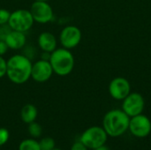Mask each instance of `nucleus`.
Listing matches in <instances>:
<instances>
[{"mask_svg": "<svg viewBox=\"0 0 151 150\" xmlns=\"http://www.w3.org/2000/svg\"><path fill=\"white\" fill-rule=\"evenodd\" d=\"M70 150H88V149L82 142H81L79 141H76L73 144Z\"/></svg>", "mask_w": 151, "mask_h": 150, "instance_id": "obj_21", "label": "nucleus"}, {"mask_svg": "<svg viewBox=\"0 0 151 150\" xmlns=\"http://www.w3.org/2000/svg\"><path fill=\"white\" fill-rule=\"evenodd\" d=\"M145 107V100L143 96L137 92H131L122 103V111L129 117H134L142 114Z\"/></svg>", "mask_w": 151, "mask_h": 150, "instance_id": "obj_8", "label": "nucleus"}, {"mask_svg": "<svg viewBox=\"0 0 151 150\" xmlns=\"http://www.w3.org/2000/svg\"><path fill=\"white\" fill-rule=\"evenodd\" d=\"M32 62L24 54H14L7 59V79L16 85H21L31 79Z\"/></svg>", "mask_w": 151, "mask_h": 150, "instance_id": "obj_1", "label": "nucleus"}, {"mask_svg": "<svg viewBox=\"0 0 151 150\" xmlns=\"http://www.w3.org/2000/svg\"><path fill=\"white\" fill-rule=\"evenodd\" d=\"M27 130H28V133L31 135V137H33L34 139L39 138L42 134V128L41 125L35 121L28 124Z\"/></svg>", "mask_w": 151, "mask_h": 150, "instance_id": "obj_16", "label": "nucleus"}, {"mask_svg": "<svg viewBox=\"0 0 151 150\" xmlns=\"http://www.w3.org/2000/svg\"><path fill=\"white\" fill-rule=\"evenodd\" d=\"M35 23L48 24L54 19V11L49 2L34 1L29 9Z\"/></svg>", "mask_w": 151, "mask_h": 150, "instance_id": "obj_7", "label": "nucleus"}, {"mask_svg": "<svg viewBox=\"0 0 151 150\" xmlns=\"http://www.w3.org/2000/svg\"><path fill=\"white\" fill-rule=\"evenodd\" d=\"M8 50H9V49H8V47H7L5 42H4L3 39H0V56L4 57V56L7 53Z\"/></svg>", "mask_w": 151, "mask_h": 150, "instance_id": "obj_22", "label": "nucleus"}, {"mask_svg": "<svg viewBox=\"0 0 151 150\" xmlns=\"http://www.w3.org/2000/svg\"><path fill=\"white\" fill-rule=\"evenodd\" d=\"M3 40L5 42L9 50H19L23 49L27 43V35L26 33L12 30L9 28V30L4 35Z\"/></svg>", "mask_w": 151, "mask_h": 150, "instance_id": "obj_12", "label": "nucleus"}, {"mask_svg": "<svg viewBox=\"0 0 151 150\" xmlns=\"http://www.w3.org/2000/svg\"><path fill=\"white\" fill-rule=\"evenodd\" d=\"M19 150H41L39 141L35 139H26L19 145Z\"/></svg>", "mask_w": 151, "mask_h": 150, "instance_id": "obj_15", "label": "nucleus"}, {"mask_svg": "<svg viewBox=\"0 0 151 150\" xmlns=\"http://www.w3.org/2000/svg\"><path fill=\"white\" fill-rule=\"evenodd\" d=\"M6 70H7V60L0 56V79L4 78L6 75Z\"/></svg>", "mask_w": 151, "mask_h": 150, "instance_id": "obj_20", "label": "nucleus"}, {"mask_svg": "<svg viewBox=\"0 0 151 150\" xmlns=\"http://www.w3.org/2000/svg\"><path fill=\"white\" fill-rule=\"evenodd\" d=\"M35 20L28 9H17L11 12L8 27L12 30L27 33L34 26Z\"/></svg>", "mask_w": 151, "mask_h": 150, "instance_id": "obj_4", "label": "nucleus"}, {"mask_svg": "<svg viewBox=\"0 0 151 150\" xmlns=\"http://www.w3.org/2000/svg\"><path fill=\"white\" fill-rule=\"evenodd\" d=\"M129 121L130 118L122 110H111L104 117L103 128L108 136L119 137L128 130Z\"/></svg>", "mask_w": 151, "mask_h": 150, "instance_id": "obj_2", "label": "nucleus"}, {"mask_svg": "<svg viewBox=\"0 0 151 150\" xmlns=\"http://www.w3.org/2000/svg\"><path fill=\"white\" fill-rule=\"evenodd\" d=\"M34 1H44V2H49L50 0H34Z\"/></svg>", "mask_w": 151, "mask_h": 150, "instance_id": "obj_25", "label": "nucleus"}, {"mask_svg": "<svg viewBox=\"0 0 151 150\" xmlns=\"http://www.w3.org/2000/svg\"><path fill=\"white\" fill-rule=\"evenodd\" d=\"M131 93V84L124 77H116L109 84V94L115 100H124Z\"/></svg>", "mask_w": 151, "mask_h": 150, "instance_id": "obj_11", "label": "nucleus"}, {"mask_svg": "<svg viewBox=\"0 0 151 150\" xmlns=\"http://www.w3.org/2000/svg\"><path fill=\"white\" fill-rule=\"evenodd\" d=\"M108 135L101 126H91L86 129L81 135L80 141L82 142L88 149H95L104 145Z\"/></svg>", "mask_w": 151, "mask_h": 150, "instance_id": "obj_5", "label": "nucleus"}, {"mask_svg": "<svg viewBox=\"0 0 151 150\" xmlns=\"http://www.w3.org/2000/svg\"><path fill=\"white\" fill-rule=\"evenodd\" d=\"M51 150H62V149H58V148H56V147H55L53 149H51Z\"/></svg>", "mask_w": 151, "mask_h": 150, "instance_id": "obj_24", "label": "nucleus"}, {"mask_svg": "<svg viewBox=\"0 0 151 150\" xmlns=\"http://www.w3.org/2000/svg\"><path fill=\"white\" fill-rule=\"evenodd\" d=\"M11 11L5 8H0V27H4L8 25Z\"/></svg>", "mask_w": 151, "mask_h": 150, "instance_id": "obj_18", "label": "nucleus"}, {"mask_svg": "<svg viewBox=\"0 0 151 150\" xmlns=\"http://www.w3.org/2000/svg\"><path fill=\"white\" fill-rule=\"evenodd\" d=\"M54 74L53 69L49 60L39 59L32 64L31 79L38 83H43L50 80Z\"/></svg>", "mask_w": 151, "mask_h": 150, "instance_id": "obj_10", "label": "nucleus"}, {"mask_svg": "<svg viewBox=\"0 0 151 150\" xmlns=\"http://www.w3.org/2000/svg\"><path fill=\"white\" fill-rule=\"evenodd\" d=\"M94 150H110V149H109L108 147H106L105 144H104V145H102V146H100V147L95 149Z\"/></svg>", "mask_w": 151, "mask_h": 150, "instance_id": "obj_23", "label": "nucleus"}, {"mask_svg": "<svg viewBox=\"0 0 151 150\" xmlns=\"http://www.w3.org/2000/svg\"><path fill=\"white\" fill-rule=\"evenodd\" d=\"M128 130L137 138H145L151 133L150 119L142 114L130 118Z\"/></svg>", "mask_w": 151, "mask_h": 150, "instance_id": "obj_9", "label": "nucleus"}, {"mask_svg": "<svg viewBox=\"0 0 151 150\" xmlns=\"http://www.w3.org/2000/svg\"><path fill=\"white\" fill-rule=\"evenodd\" d=\"M37 45L42 52L51 53L58 48V39L50 32H42L37 37Z\"/></svg>", "mask_w": 151, "mask_h": 150, "instance_id": "obj_13", "label": "nucleus"}, {"mask_svg": "<svg viewBox=\"0 0 151 150\" xmlns=\"http://www.w3.org/2000/svg\"><path fill=\"white\" fill-rule=\"evenodd\" d=\"M9 137H10L9 131L6 128L1 127L0 128V147L4 145L8 141Z\"/></svg>", "mask_w": 151, "mask_h": 150, "instance_id": "obj_19", "label": "nucleus"}, {"mask_svg": "<svg viewBox=\"0 0 151 150\" xmlns=\"http://www.w3.org/2000/svg\"><path fill=\"white\" fill-rule=\"evenodd\" d=\"M49 61L54 73L60 77L69 75L73 72L75 65L73 54L70 50L63 47L57 48L53 52H51Z\"/></svg>", "mask_w": 151, "mask_h": 150, "instance_id": "obj_3", "label": "nucleus"}, {"mask_svg": "<svg viewBox=\"0 0 151 150\" xmlns=\"http://www.w3.org/2000/svg\"><path fill=\"white\" fill-rule=\"evenodd\" d=\"M38 116L37 108L32 103L25 104L20 111V118L25 124H30L35 121Z\"/></svg>", "mask_w": 151, "mask_h": 150, "instance_id": "obj_14", "label": "nucleus"}, {"mask_svg": "<svg viewBox=\"0 0 151 150\" xmlns=\"http://www.w3.org/2000/svg\"><path fill=\"white\" fill-rule=\"evenodd\" d=\"M81 38L82 33L81 29L76 26L68 25L63 27L62 30L60 31L58 42L61 47L71 50L80 44Z\"/></svg>", "mask_w": 151, "mask_h": 150, "instance_id": "obj_6", "label": "nucleus"}, {"mask_svg": "<svg viewBox=\"0 0 151 150\" xmlns=\"http://www.w3.org/2000/svg\"><path fill=\"white\" fill-rule=\"evenodd\" d=\"M41 150H51L56 147L55 141L50 137H45L39 141Z\"/></svg>", "mask_w": 151, "mask_h": 150, "instance_id": "obj_17", "label": "nucleus"}]
</instances>
